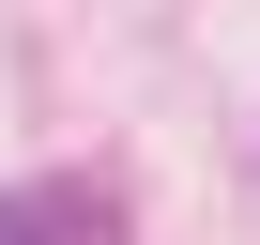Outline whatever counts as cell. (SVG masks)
I'll return each instance as SVG.
<instances>
[{"instance_id":"6da1fadb","label":"cell","mask_w":260,"mask_h":245,"mask_svg":"<svg viewBox=\"0 0 260 245\" xmlns=\"http://www.w3.org/2000/svg\"><path fill=\"white\" fill-rule=\"evenodd\" d=\"M0 245H107V184H0Z\"/></svg>"}]
</instances>
